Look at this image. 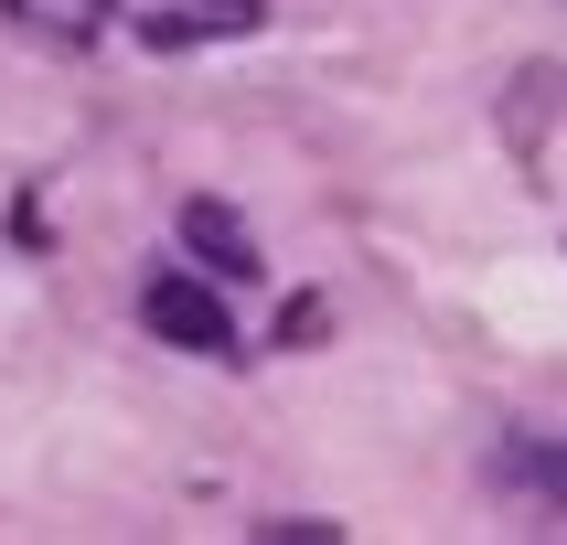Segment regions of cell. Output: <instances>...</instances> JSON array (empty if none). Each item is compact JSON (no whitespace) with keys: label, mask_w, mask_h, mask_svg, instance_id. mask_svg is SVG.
<instances>
[{"label":"cell","mask_w":567,"mask_h":545,"mask_svg":"<svg viewBox=\"0 0 567 545\" xmlns=\"http://www.w3.org/2000/svg\"><path fill=\"white\" fill-rule=\"evenodd\" d=\"M140 332L151 343H172V353H236V311L215 300V279H193V268H161L151 289H140Z\"/></svg>","instance_id":"6da1fadb"},{"label":"cell","mask_w":567,"mask_h":545,"mask_svg":"<svg viewBox=\"0 0 567 545\" xmlns=\"http://www.w3.org/2000/svg\"><path fill=\"white\" fill-rule=\"evenodd\" d=\"M257 545H343V524H321V513H268Z\"/></svg>","instance_id":"8992f818"},{"label":"cell","mask_w":567,"mask_h":545,"mask_svg":"<svg viewBox=\"0 0 567 545\" xmlns=\"http://www.w3.org/2000/svg\"><path fill=\"white\" fill-rule=\"evenodd\" d=\"M257 22H268V0H172V11H140V43L183 54V43H236Z\"/></svg>","instance_id":"3957f363"},{"label":"cell","mask_w":567,"mask_h":545,"mask_svg":"<svg viewBox=\"0 0 567 545\" xmlns=\"http://www.w3.org/2000/svg\"><path fill=\"white\" fill-rule=\"evenodd\" d=\"M0 11H11L22 32H43V43H64V54H75V43H96V32H107V11H118V0H0Z\"/></svg>","instance_id":"5b68a950"},{"label":"cell","mask_w":567,"mask_h":545,"mask_svg":"<svg viewBox=\"0 0 567 545\" xmlns=\"http://www.w3.org/2000/svg\"><path fill=\"white\" fill-rule=\"evenodd\" d=\"M482 481H493V503L557 524V513H567V439H557V428H504V439L482 449Z\"/></svg>","instance_id":"7a4b0ae2"},{"label":"cell","mask_w":567,"mask_h":545,"mask_svg":"<svg viewBox=\"0 0 567 545\" xmlns=\"http://www.w3.org/2000/svg\"><path fill=\"white\" fill-rule=\"evenodd\" d=\"M183 247L204 256L215 279H268V256H257L247 214H236V203H215V192H193V203H183Z\"/></svg>","instance_id":"277c9868"}]
</instances>
